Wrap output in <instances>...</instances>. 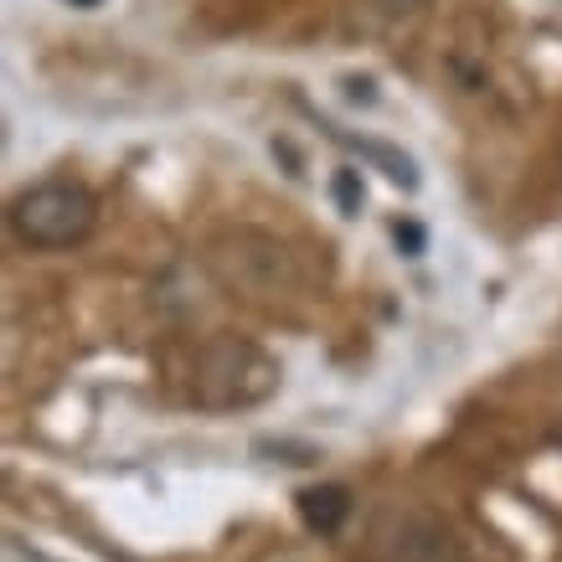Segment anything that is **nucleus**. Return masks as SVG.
I'll return each instance as SVG.
<instances>
[{
    "mask_svg": "<svg viewBox=\"0 0 562 562\" xmlns=\"http://www.w3.org/2000/svg\"><path fill=\"white\" fill-rule=\"evenodd\" d=\"M166 372H171L176 397L206 413L254 408L279 387V361L263 346L227 336V330H212L202 341L176 346L166 357Z\"/></svg>",
    "mask_w": 562,
    "mask_h": 562,
    "instance_id": "nucleus-1",
    "label": "nucleus"
},
{
    "mask_svg": "<svg viewBox=\"0 0 562 562\" xmlns=\"http://www.w3.org/2000/svg\"><path fill=\"white\" fill-rule=\"evenodd\" d=\"M206 269L217 273L222 290L243 294L254 305H279V300H300L310 290V273L284 238L258 233V227H222L206 243Z\"/></svg>",
    "mask_w": 562,
    "mask_h": 562,
    "instance_id": "nucleus-2",
    "label": "nucleus"
},
{
    "mask_svg": "<svg viewBox=\"0 0 562 562\" xmlns=\"http://www.w3.org/2000/svg\"><path fill=\"white\" fill-rule=\"evenodd\" d=\"M93 222H99V206L72 181H42L11 202V227L26 248H72L93 233Z\"/></svg>",
    "mask_w": 562,
    "mask_h": 562,
    "instance_id": "nucleus-3",
    "label": "nucleus"
},
{
    "mask_svg": "<svg viewBox=\"0 0 562 562\" xmlns=\"http://www.w3.org/2000/svg\"><path fill=\"white\" fill-rule=\"evenodd\" d=\"M387 562H460V547L424 516H403L397 537H387Z\"/></svg>",
    "mask_w": 562,
    "mask_h": 562,
    "instance_id": "nucleus-4",
    "label": "nucleus"
},
{
    "mask_svg": "<svg viewBox=\"0 0 562 562\" xmlns=\"http://www.w3.org/2000/svg\"><path fill=\"white\" fill-rule=\"evenodd\" d=\"M300 516H305L310 531H321V537H336L341 521L351 516V495L341 485H315V491L300 495Z\"/></svg>",
    "mask_w": 562,
    "mask_h": 562,
    "instance_id": "nucleus-5",
    "label": "nucleus"
},
{
    "mask_svg": "<svg viewBox=\"0 0 562 562\" xmlns=\"http://www.w3.org/2000/svg\"><path fill=\"white\" fill-rule=\"evenodd\" d=\"M325 130L341 139V145H351L357 155H367L376 171H387L392 181H397V187H408V191L418 187V171H413V160H408L403 150H392V145H382V139H361V135H351V130H336V124H325Z\"/></svg>",
    "mask_w": 562,
    "mask_h": 562,
    "instance_id": "nucleus-6",
    "label": "nucleus"
},
{
    "mask_svg": "<svg viewBox=\"0 0 562 562\" xmlns=\"http://www.w3.org/2000/svg\"><path fill=\"white\" fill-rule=\"evenodd\" d=\"M336 196H341V212L346 217H357L361 212V187H357V176L341 171V181H336Z\"/></svg>",
    "mask_w": 562,
    "mask_h": 562,
    "instance_id": "nucleus-7",
    "label": "nucleus"
},
{
    "mask_svg": "<svg viewBox=\"0 0 562 562\" xmlns=\"http://www.w3.org/2000/svg\"><path fill=\"white\" fill-rule=\"evenodd\" d=\"M382 11H413V5H424V0H376Z\"/></svg>",
    "mask_w": 562,
    "mask_h": 562,
    "instance_id": "nucleus-8",
    "label": "nucleus"
},
{
    "mask_svg": "<svg viewBox=\"0 0 562 562\" xmlns=\"http://www.w3.org/2000/svg\"><path fill=\"white\" fill-rule=\"evenodd\" d=\"M16 558H26V562H47L42 552H26V547H16Z\"/></svg>",
    "mask_w": 562,
    "mask_h": 562,
    "instance_id": "nucleus-9",
    "label": "nucleus"
},
{
    "mask_svg": "<svg viewBox=\"0 0 562 562\" xmlns=\"http://www.w3.org/2000/svg\"><path fill=\"white\" fill-rule=\"evenodd\" d=\"M68 5H103V0H68Z\"/></svg>",
    "mask_w": 562,
    "mask_h": 562,
    "instance_id": "nucleus-10",
    "label": "nucleus"
}]
</instances>
